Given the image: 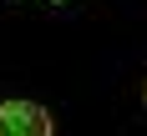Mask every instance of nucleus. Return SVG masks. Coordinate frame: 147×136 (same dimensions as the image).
<instances>
[{
    "instance_id": "obj_1",
    "label": "nucleus",
    "mask_w": 147,
    "mask_h": 136,
    "mask_svg": "<svg viewBox=\"0 0 147 136\" xmlns=\"http://www.w3.org/2000/svg\"><path fill=\"white\" fill-rule=\"evenodd\" d=\"M51 116L36 101H5L0 106V136H51Z\"/></svg>"
},
{
    "instance_id": "obj_2",
    "label": "nucleus",
    "mask_w": 147,
    "mask_h": 136,
    "mask_svg": "<svg viewBox=\"0 0 147 136\" xmlns=\"http://www.w3.org/2000/svg\"><path fill=\"white\" fill-rule=\"evenodd\" d=\"M51 5H56V0H51Z\"/></svg>"
}]
</instances>
